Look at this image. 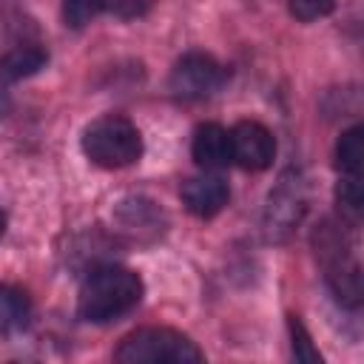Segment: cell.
I'll list each match as a JSON object with an SVG mask.
<instances>
[{"mask_svg":"<svg viewBox=\"0 0 364 364\" xmlns=\"http://www.w3.org/2000/svg\"><path fill=\"white\" fill-rule=\"evenodd\" d=\"M336 199H338V208H344L347 213H358L361 210V202H364V191H361V182H358V173H344V179L338 182L336 188Z\"/></svg>","mask_w":364,"mask_h":364,"instance_id":"9a60e30c","label":"cell"},{"mask_svg":"<svg viewBox=\"0 0 364 364\" xmlns=\"http://www.w3.org/2000/svg\"><path fill=\"white\" fill-rule=\"evenodd\" d=\"M3 230H6V216L0 213V236H3Z\"/></svg>","mask_w":364,"mask_h":364,"instance_id":"ac0fdd59","label":"cell"},{"mask_svg":"<svg viewBox=\"0 0 364 364\" xmlns=\"http://www.w3.org/2000/svg\"><path fill=\"white\" fill-rule=\"evenodd\" d=\"M82 154L100 168H128L142 156V134L139 128L117 114L100 117L82 131Z\"/></svg>","mask_w":364,"mask_h":364,"instance_id":"7a4b0ae2","label":"cell"},{"mask_svg":"<svg viewBox=\"0 0 364 364\" xmlns=\"http://www.w3.org/2000/svg\"><path fill=\"white\" fill-rule=\"evenodd\" d=\"M287 327H290V336H293V355H296L299 361H304V364L321 361V355L316 353V347H313V341H310V333L304 330V324L299 321V316H290V318H287Z\"/></svg>","mask_w":364,"mask_h":364,"instance_id":"5bb4252c","label":"cell"},{"mask_svg":"<svg viewBox=\"0 0 364 364\" xmlns=\"http://www.w3.org/2000/svg\"><path fill=\"white\" fill-rule=\"evenodd\" d=\"M139 299H142L139 273L119 264H105L91 270V276L82 282L77 313L91 324H105L131 313L139 304Z\"/></svg>","mask_w":364,"mask_h":364,"instance_id":"6da1fadb","label":"cell"},{"mask_svg":"<svg viewBox=\"0 0 364 364\" xmlns=\"http://www.w3.org/2000/svg\"><path fill=\"white\" fill-rule=\"evenodd\" d=\"M228 134H230V159L236 165H242L245 171L270 168V162L276 156V139L262 122L242 119Z\"/></svg>","mask_w":364,"mask_h":364,"instance_id":"5b68a950","label":"cell"},{"mask_svg":"<svg viewBox=\"0 0 364 364\" xmlns=\"http://www.w3.org/2000/svg\"><path fill=\"white\" fill-rule=\"evenodd\" d=\"M114 358L119 364H196L202 361V350L179 330L171 327H142L128 333Z\"/></svg>","mask_w":364,"mask_h":364,"instance_id":"3957f363","label":"cell"},{"mask_svg":"<svg viewBox=\"0 0 364 364\" xmlns=\"http://www.w3.org/2000/svg\"><path fill=\"white\" fill-rule=\"evenodd\" d=\"M327 282L336 293V299L347 307H358L361 301V267L347 259L344 253H336V262L327 270Z\"/></svg>","mask_w":364,"mask_h":364,"instance_id":"9c48e42d","label":"cell"},{"mask_svg":"<svg viewBox=\"0 0 364 364\" xmlns=\"http://www.w3.org/2000/svg\"><path fill=\"white\" fill-rule=\"evenodd\" d=\"M225 80H228V71L222 63H216L210 54L191 51L182 60H176L168 85L182 100H205L216 94L225 85Z\"/></svg>","mask_w":364,"mask_h":364,"instance_id":"277c9868","label":"cell"},{"mask_svg":"<svg viewBox=\"0 0 364 364\" xmlns=\"http://www.w3.org/2000/svg\"><path fill=\"white\" fill-rule=\"evenodd\" d=\"M307 208L304 199V188L299 179H282L279 188L270 193L267 199V210H264V230L270 239H284L301 219Z\"/></svg>","mask_w":364,"mask_h":364,"instance_id":"8992f818","label":"cell"},{"mask_svg":"<svg viewBox=\"0 0 364 364\" xmlns=\"http://www.w3.org/2000/svg\"><path fill=\"white\" fill-rule=\"evenodd\" d=\"M179 196H182V205L188 208V213H193L199 219H210L228 205L230 191L219 176H193V179L182 182Z\"/></svg>","mask_w":364,"mask_h":364,"instance_id":"52a82bcc","label":"cell"},{"mask_svg":"<svg viewBox=\"0 0 364 364\" xmlns=\"http://www.w3.org/2000/svg\"><path fill=\"white\" fill-rule=\"evenodd\" d=\"M31 318V301L20 287L0 284V336L23 330Z\"/></svg>","mask_w":364,"mask_h":364,"instance_id":"8fae6325","label":"cell"},{"mask_svg":"<svg viewBox=\"0 0 364 364\" xmlns=\"http://www.w3.org/2000/svg\"><path fill=\"white\" fill-rule=\"evenodd\" d=\"M156 0H105V9L119 20H136L154 9Z\"/></svg>","mask_w":364,"mask_h":364,"instance_id":"e0dca14e","label":"cell"},{"mask_svg":"<svg viewBox=\"0 0 364 364\" xmlns=\"http://www.w3.org/2000/svg\"><path fill=\"white\" fill-rule=\"evenodd\" d=\"M48 54L40 46H20L9 54H3L0 60V82H20L31 74H37L40 68H46Z\"/></svg>","mask_w":364,"mask_h":364,"instance_id":"30bf717a","label":"cell"},{"mask_svg":"<svg viewBox=\"0 0 364 364\" xmlns=\"http://www.w3.org/2000/svg\"><path fill=\"white\" fill-rule=\"evenodd\" d=\"M191 154L193 162L205 171H222L228 168L230 159V134L216 125V122H202L193 131V142H191Z\"/></svg>","mask_w":364,"mask_h":364,"instance_id":"ba28073f","label":"cell"},{"mask_svg":"<svg viewBox=\"0 0 364 364\" xmlns=\"http://www.w3.org/2000/svg\"><path fill=\"white\" fill-rule=\"evenodd\" d=\"M333 11V0H290V14L301 23H313Z\"/></svg>","mask_w":364,"mask_h":364,"instance_id":"2e32d148","label":"cell"},{"mask_svg":"<svg viewBox=\"0 0 364 364\" xmlns=\"http://www.w3.org/2000/svg\"><path fill=\"white\" fill-rule=\"evenodd\" d=\"M361 162H364V131L358 125L347 128L341 136H338V145H336V165L344 171V173H358L361 171Z\"/></svg>","mask_w":364,"mask_h":364,"instance_id":"7c38bea8","label":"cell"},{"mask_svg":"<svg viewBox=\"0 0 364 364\" xmlns=\"http://www.w3.org/2000/svg\"><path fill=\"white\" fill-rule=\"evenodd\" d=\"M102 9H105V0H63V20L71 28H82Z\"/></svg>","mask_w":364,"mask_h":364,"instance_id":"4fadbf2b","label":"cell"}]
</instances>
